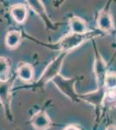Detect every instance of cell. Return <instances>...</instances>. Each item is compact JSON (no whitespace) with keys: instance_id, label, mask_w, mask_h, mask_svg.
I'll return each mask as SVG.
<instances>
[{"instance_id":"4","label":"cell","mask_w":116,"mask_h":130,"mask_svg":"<svg viewBox=\"0 0 116 130\" xmlns=\"http://www.w3.org/2000/svg\"><path fill=\"white\" fill-rule=\"evenodd\" d=\"M94 71V75H95L97 86H98V88H103L105 83V79H106V76L108 72L107 71V63L102 57V56L100 55V53H96L95 55Z\"/></svg>"},{"instance_id":"11","label":"cell","mask_w":116,"mask_h":130,"mask_svg":"<svg viewBox=\"0 0 116 130\" xmlns=\"http://www.w3.org/2000/svg\"><path fill=\"white\" fill-rule=\"evenodd\" d=\"M22 41V34L18 30H10L6 34L5 44L9 49H16Z\"/></svg>"},{"instance_id":"12","label":"cell","mask_w":116,"mask_h":130,"mask_svg":"<svg viewBox=\"0 0 116 130\" xmlns=\"http://www.w3.org/2000/svg\"><path fill=\"white\" fill-rule=\"evenodd\" d=\"M10 82L5 81V82H1V102L3 103V106L5 107V109L10 110Z\"/></svg>"},{"instance_id":"17","label":"cell","mask_w":116,"mask_h":130,"mask_svg":"<svg viewBox=\"0 0 116 130\" xmlns=\"http://www.w3.org/2000/svg\"><path fill=\"white\" fill-rule=\"evenodd\" d=\"M106 130H116V126L114 125H110L107 127Z\"/></svg>"},{"instance_id":"15","label":"cell","mask_w":116,"mask_h":130,"mask_svg":"<svg viewBox=\"0 0 116 130\" xmlns=\"http://www.w3.org/2000/svg\"><path fill=\"white\" fill-rule=\"evenodd\" d=\"M104 87L107 90H116V72H108L105 79Z\"/></svg>"},{"instance_id":"8","label":"cell","mask_w":116,"mask_h":130,"mask_svg":"<svg viewBox=\"0 0 116 130\" xmlns=\"http://www.w3.org/2000/svg\"><path fill=\"white\" fill-rule=\"evenodd\" d=\"M10 15L14 21L18 24H24L28 17V9L22 4L12 6L10 9Z\"/></svg>"},{"instance_id":"1","label":"cell","mask_w":116,"mask_h":130,"mask_svg":"<svg viewBox=\"0 0 116 130\" xmlns=\"http://www.w3.org/2000/svg\"><path fill=\"white\" fill-rule=\"evenodd\" d=\"M68 55V52H61L58 55L57 57L50 62L47 66V68L44 70V71L42 74L41 77L39 78V81L37 84L43 86L45 83H47L49 81H53L56 76L60 75L61 70L64 62V59L66 56Z\"/></svg>"},{"instance_id":"3","label":"cell","mask_w":116,"mask_h":130,"mask_svg":"<svg viewBox=\"0 0 116 130\" xmlns=\"http://www.w3.org/2000/svg\"><path fill=\"white\" fill-rule=\"evenodd\" d=\"M75 82H76L75 78H64L61 75H59L58 76H56L53 80V83L62 91L63 95H65L67 97L72 100L73 102H79L80 95L76 94V92L75 90Z\"/></svg>"},{"instance_id":"10","label":"cell","mask_w":116,"mask_h":130,"mask_svg":"<svg viewBox=\"0 0 116 130\" xmlns=\"http://www.w3.org/2000/svg\"><path fill=\"white\" fill-rule=\"evenodd\" d=\"M16 75L18 78L25 83H29L33 80L34 77V70L30 64L24 63L20 65L16 70Z\"/></svg>"},{"instance_id":"16","label":"cell","mask_w":116,"mask_h":130,"mask_svg":"<svg viewBox=\"0 0 116 130\" xmlns=\"http://www.w3.org/2000/svg\"><path fill=\"white\" fill-rule=\"evenodd\" d=\"M63 130H81V129H80L79 127H75V126L70 125V126H68V127H66Z\"/></svg>"},{"instance_id":"14","label":"cell","mask_w":116,"mask_h":130,"mask_svg":"<svg viewBox=\"0 0 116 130\" xmlns=\"http://www.w3.org/2000/svg\"><path fill=\"white\" fill-rule=\"evenodd\" d=\"M28 5L33 11L36 12L37 14H38L39 16L43 17H43L44 18L47 17L46 12H45V9H44V6L43 4H42L41 1L30 0V1H28Z\"/></svg>"},{"instance_id":"2","label":"cell","mask_w":116,"mask_h":130,"mask_svg":"<svg viewBox=\"0 0 116 130\" xmlns=\"http://www.w3.org/2000/svg\"><path fill=\"white\" fill-rule=\"evenodd\" d=\"M94 33L88 31L86 34H75V33H70V34L65 36L62 37L58 43V48L62 50V52H68L69 50H72L75 48L78 47L81 44L86 42L88 39H90L93 37Z\"/></svg>"},{"instance_id":"9","label":"cell","mask_w":116,"mask_h":130,"mask_svg":"<svg viewBox=\"0 0 116 130\" xmlns=\"http://www.w3.org/2000/svg\"><path fill=\"white\" fill-rule=\"evenodd\" d=\"M69 27L71 33L75 34H86L88 33L87 23L79 17H73L69 20Z\"/></svg>"},{"instance_id":"6","label":"cell","mask_w":116,"mask_h":130,"mask_svg":"<svg viewBox=\"0 0 116 130\" xmlns=\"http://www.w3.org/2000/svg\"><path fill=\"white\" fill-rule=\"evenodd\" d=\"M31 124L37 130H46L51 125V120L44 110H40L31 118Z\"/></svg>"},{"instance_id":"5","label":"cell","mask_w":116,"mask_h":130,"mask_svg":"<svg viewBox=\"0 0 116 130\" xmlns=\"http://www.w3.org/2000/svg\"><path fill=\"white\" fill-rule=\"evenodd\" d=\"M107 90L106 88H98L95 91L88 93L85 95H80L79 98L82 99L88 103L92 104L94 107H100L102 106L104 101H106V95H107Z\"/></svg>"},{"instance_id":"13","label":"cell","mask_w":116,"mask_h":130,"mask_svg":"<svg viewBox=\"0 0 116 130\" xmlns=\"http://www.w3.org/2000/svg\"><path fill=\"white\" fill-rule=\"evenodd\" d=\"M10 70V66L9 61L5 56H1L0 58V77H1V82L8 81V75Z\"/></svg>"},{"instance_id":"7","label":"cell","mask_w":116,"mask_h":130,"mask_svg":"<svg viewBox=\"0 0 116 130\" xmlns=\"http://www.w3.org/2000/svg\"><path fill=\"white\" fill-rule=\"evenodd\" d=\"M97 28L101 31L104 32H109L113 29V22L112 16L109 14L108 11L103 10L99 14L96 21Z\"/></svg>"}]
</instances>
